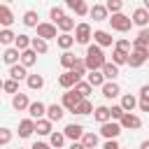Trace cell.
<instances>
[{"label":"cell","mask_w":149,"mask_h":149,"mask_svg":"<svg viewBox=\"0 0 149 149\" xmlns=\"http://www.w3.org/2000/svg\"><path fill=\"white\" fill-rule=\"evenodd\" d=\"M84 63H86V68H88V70H100V68L107 63V61H105V51H102V47H98L95 42H93V44H88V47H86Z\"/></svg>","instance_id":"cell-1"},{"label":"cell","mask_w":149,"mask_h":149,"mask_svg":"<svg viewBox=\"0 0 149 149\" xmlns=\"http://www.w3.org/2000/svg\"><path fill=\"white\" fill-rule=\"evenodd\" d=\"M107 21L112 23V30H116V33H128V30H130V26H133V19H130V16H126L123 12L112 14Z\"/></svg>","instance_id":"cell-2"},{"label":"cell","mask_w":149,"mask_h":149,"mask_svg":"<svg viewBox=\"0 0 149 149\" xmlns=\"http://www.w3.org/2000/svg\"><path fill=\"white\" fill-rule=\"evenodd\" d=\"M147 58H149V47H133L130 54H128V65L140 68V65H144Z\"/></svg>","instance_id":"cell-3"},{"label":"cell","mask_w":149,"mask_h":149,"mask_svg":"<svg viewBox=\"0 0 149 149\" xmlns=\"http://www.w3.org/2000/svg\"><path fill=\"white\" fill-rule=\"evenodd\" d=\"M121 123L119 121H114V119H109V121H105V123H100V135L102 137H107V140H116L119 135H121Z\"/></svg>","instance_id":"cell-4"},{"label":"cell","mask_w":149,"mask_h":149,"mask_svg":"<svg viewBox=\"0 0 149 149\" xmlns=\"http://www.w3.org/2000/svg\"><path fill=\"white\" fill-rule=\"evenodd\" d=\"M91 37H93V28H91L88 23H77V26H74V42H77V44H86V47H88Z\"/></svg>","instance_id":"cell-5"},{"label":"cell","mask_w":149,"mask_h":149,"mask_svg":"<svg viewBox=\"0 0 149 149\" xmlns=\"http://www.w3.org/2000/svg\"><path fill=\"white\" fill-rule=\"evenodd\" d=\"M56 23H49V21H42V23H37L35 26V30H37V37H44V40H56L58 35H56Z\"/></svg>","instance_id":"cell-6"},{"label":"cell","mask_w":149,"mask_h":149,"mask_svg":"<svg viewBox=\"0 0 149 149\" xmlns=\"http://www.w3.org/2000/svg\"><path fill=\"white\" fill-rule=\"evenodd\" d=\"M79 100H81V95H79L74 88H68V91L63 93V100H61V105H63L68 112H74V107L79 105Z\"/></svg>","instance_id":"cell-7"},{"label":"cell","mask_w":149,"mask_h":149,"mask_svg":"<svg viewBox=\"0 0 149 149\" xmlns=\"http://www.w3.org/2000/svg\"><path fill=\"white\" fill-rule=\"evenodd\" d=\"M121 128H128V130H137V128H142V119L137 116V114H133V112H126L123 116H121Z\"/></svg>","instance_id":"cell-8"},{"label":"cell","mask_w":149,"mask_h":149,"mask_svg":"<svg viewBox=\"0 0 149 149\" xmlns=\"http://www.w3.org/2000/svg\"><path fill=\"white\" fill-rule=\"evenodd\" d=\"M100 91H102V95L107 98V100H112V98H116V95H121V86L114 81V79H107L102 86H100Z\"/></svg>","instance_id":"cell-9"},{"label":"cell","mask_w":149,"mask_h":149,"mask_svg":"<svg viewBox=\"0 0 149 149\" xmlns=\"http://www.w3.org/2000/svg\"><path fill=\"white\" fill-rule=\"evenodd\" d=\"M133 26H140V28H147L149 26V9L147 7H137L135 12H133Z\"/></svg>","instance_id":"cell-10"},{"label":"cell","mask_w":149,"mask_h":149,"mask_svg":"<svg viewBox=\"0 0 149 149\" xmlns=\"http://www.w3.org/2000/svg\"><path fill=\"white\" fill-rule=\"evenodd\" d=\"M93 42L98 44V47H114V37L107 33V30H93Z\"/></svg>","instance_id":"cell-11"},{"label":"cell","mask_w":149,"mask_h":149,"mask_svg":"<svg viewBox=\"0 0 149 149\" xmlns=\"http://www.w3.org/2000/svg\"><path fill=\"white\" fill-rule=\"evenodd\" d=\"M79 79H81V77H79L77 72H72V70H65V72L58 77V84H61L63 88H72V86H74Z\"/></svg>","instance_id":"cell-12"},{"label":"cell","mask_w":149,"mask_h":149,"mask_svg":"<svg viewBox=\"0 0 149 149\" xmlns=\"http://www.w3.org/2000/svg\"><path fill=\"white\" fill-rule=\"evenodd\" d=\"M63 133H65V137L68 140H81V135H84V126L81 123H68L65 128H63Z\"/></svg>","instance_id":"cell-13"},{"label":"cell","mask_w":149,"mask_h":149,"mask_svg":"<svg viewBox=\"0 0 149 149\" xmlns=\"http://www.w3.org/2000/svg\"><path fill=\"white\" fill-rule=\"evenodd\" d=\"M28 114H30V119H42V116H47V105L44 102H40V100H35V102H30L28 105Z\"/></svg>","instance_id":"cell-14"},{"label":"cell","mask_w":149,"mask_h":149,"mask_svg":"<svg viewBox=\"0 0 149 149\" xmlns=\"http://www.w3.org/2000/svg\"><path fill=\"white\" fill-rule=\"evenodd\" d=\"M33 133H35V119H30V116H28V119L19 121V137H23V140H26V137H30Z\"/></svg>","instance_id":"cell-15"},{"label":"cell","mask_w":149,"mask_h":149,"mask_svg":"<svg viewBox=\"0 0 149 149\" xmlns=\"http://www.w3.org/2000/svg\"><path fill=\"white\" fill-rule=\"evenodd\" d=\"M88 14H91L93 21H107V19H109V12H107L105 5H93V7L88 9Z\"/></svg>","instance_id":"cell-16"},{"label":"cell","mask_w":149,"mask_h":149,"mask_svg":"<svg viewBox=\"0 0 149 149\" xmlns=\"http://www.w3.org/2000/svg\"><path fill=\"white\" fill-rule=\"evenodd\" d=\"M21 65H26V68H33L35 63H37V51L30 47V49H23L21 51V61H19Z\"/></svg>","instance_id":"cell-17"},{"label":"cell","mask_w":149,"mask_h":149,"mask_svg":"<svg viewBox=\"0 0 149 149\" xmlns=\"http://www.w3.org/2000/svg\"><path fill=\"white\" fill-rule=\"evenodd\" d=\"M28 105H30V100H28L26 93H14V98H12V107H14L16 112H26Z\"/></svg>","instance_id":"cell-18"},{"label":"cell","mask_w":149,"mask_h":149,"mask_svg":"<svg viewBox=\"0 0 149 149\" xmlns=\"http://www.w3.org/2000/svg\"><path fill=\"white\" fill-rule=\"evenodd\" d=\"M2 61H5L7 65H14V63H19V61H21V51H19L16 47H7V49H5V54H2Z\"/></svg>","instance_id":"cell-19"},{"label":"cell","mask_w":149,"mask_h":149,"mask_svg":"<svg viewBox=\"0 0 149 149\" xmlns=\"http://www.w3.org/2000/svg\"><path fill=\"white\" fill-rule=\"evenodd\" d=\"M9 77L16 79V81H21V79L28 77V68L21 65V63H14V65H9Z\"/></svg>","instance_id":"cell-20"},{"label":"cell","mask_w":149,"mask_h":149,"mask_svg":"<svg viewBox=\"0 0 149 149\" xmlns=\"http://www.w3.org/2000/svg\"><path fill=\"white\" fill-rule=\"evenodd\" d=\"M63 114H65V107H63V105H56V102H54V105L47 107V119H49V121H61Z\"/></svg>","instance_id":"cell-21"},{"label":"cell","mask_w":149,"mask_h":149,"mask_svg":"<svg viewBox=\"0 0 149 149\" xmlns=\"http://www.w3.org/2000/svg\"><path fill=\"white\" fill-rule=\"evenodd\" d=\"M14 23V14L9 9V5H0V26L2 28H9Z\"/></svg>","instance_id":"cell-22"},{"label":"cell","mask_w":149,"mask_h":149,"mask_svg":"<svg viewBox=\"0 0 149 149\" xmlns=\"http://www.w3.org/2000/svg\"><path fill=\"white\" fill-rule=\"evenodd\" d=\"M51 123H54V121H49V119H44V116L37 119V121H35V133H37V135H51V133H54V130H51Z\"/></svg>","instance_id":"cell-23"},{"label":"cell","mask_w":149,"mask_h":149,"mask_svg":"<svg viewBox=\"0 0 149 149\" xmlns=\"http://www.w3.org/2000/svg\"><path fill=\"white\" fill-rule=\"evenodd\" d=\"M86 81H88V84H91V86L95 88V86H102V84H105L107 79H105L102 70H88V79H86Z\"/></svg>","instance_id":"cell-24"},{"label":"cell","mask_w":149,"mask_h":149,"mask_svg":"<svg viewBox=\"0 0 149 149\" xmlns=\"http://www.w3.org/2000/svg\"><path fill=\"white\" fill-rule=\"evenodd\" d=\"M74 114H79V116L93 114V105H91V100H88V98H81V100H79V105L74 107Z\"/></svg>","instance_id":"cell-25"},{"label":"cell","mask_w":149,"mask_h":149,"mask_svg":"<svg viewBox=\"0 0 149 149\" xmlns=\"http://www.w3.org/2000/svg\"><path fill=\"white\" fill-rule=\"evenodd\" d=\"M56 44L65 51V49H70V47L74 44V35H70V33H61V35L56 37Z\"/></svg>","instance_id":"cell-26"},{"label":"cell","mask_w":149,"mask_h":149,"mask_svg":"<svg viewBox=\"0 0 149 149\" xmlns=\"http://www.w3.org/2000/svg\"><path fill=\"white\" fill-rule=\"evenodd\" d=\"M26 84H28V88L40 91V88L44 86V77H42V74H28V77H26Z\"/></svg>","instance_id":"cell-27"},{"label":"cell","mask_w":149,"mask_h":149,"mask_svg":"<svg viewBox=\"0 0 149 149\" xmlns=\"http://www.w3.org/2000/svg\"><path fill=\"white\" fill-rule=\"evenodd\" d=\"M93 119H95L98 123H105V121H109V119H112V116H109V107H105V105L95 107V109H93Z\"/></svg>","instance_id":"cell-28"},{"label":"cell","mask_w":149,"mask_h":149,"mask_svg":"<svg viewBox=\"0 0 149 149\" xmlns=\"http://www.w3.org/2000/svg\"><path fill=\"white\" fill-rule=\"evenodd\" d=\"M112 63L116 65H128V51H121V49H112Z\"/></svg>","instance_id":"cell-29"},{"label":"cell","mask_w":149,"mask_h":149,"mask_svg":"<svg viewBox=\"0 0 149 149\" xmlns=\"http://www.w3.org/2000/svg\"><path fill=\"white\" fill-rule=\"evenodd\" d=\"M100 70H102L105 79H116V77H119V65H116V63H105Z\"/></svg>","instance_id":"cell-30"},{"label":"cell","mask_w":149,"mask_h":149,"mask_svg":"<svg viewBox=\"0 0 149 149\" xmlns=\"http://www.w3.org/2000/svg\"><path fill=\"white\" fill-rule=\"evenodd\" d=\"M126 112H133L135 107H137V98L135 95H130V93H126V95H121V102H119Z\"/></svg>","instance_id":"cell-31"},{"label":"cell","mask_w":149,"mask_h":149,"mask_svg":"<svg viewBox=\"0 0 149 149\" xmlns=\"http://www.w3.org/2000/svg\"><path fill=\"white\" fill-rule=\"evenodd\" d=\"M98 142H100V140H98L95 133H86V130H84V135H81V144H84L86 149H95Z\"/></svg>","instance_id":"cell-32"},{"label":"cell","mask_w":149,"mask_h":149,"mask_svg":"<svg viewBox=\"0 0 149 149\" xmlns=\"http://www.w3.org/2000/svg\"><path fill=\"white\" fill-rule=\"evenodd\" d=\"M133 47H149V28H140L137 37L133 40Z\"/></svg>","instance_id":"cell-33"},{"label":"cell","mask_w":149,"mask_h":149,"mask_svg":"<svg viewBox=\"0 0 149 149\" xmlns=\"http://www.w3.org/2000/svg\"><path fill=\"white\" fill-rule=\"evenodd\" d=\"M21 21H23V26H28V28H35V26L40 23V21H37V12H35V9L23 12V19H21Z\"/></svg>","instance_id":"cell-34"},{"label":"cell","mask_w":149,"mask_h":149,"mask_svg":"<svg viewBox=\"0 0 149 149\" xmlns=\"http://www.w3.org/2000/svg\"><path fill=\"white\" fill-rule=\"evenodd\" d=\"M30 47H33L37 54H47V51H49V44H47L44 37H33V40H30Z\"/></svg>","instance_id":"cell-35"},{"label":"cell","mask_w":149,"mask_h":149,"mask_svg":"<svg viewBox=\"0 0 149 149\" xmlns=\"http://www.w3.org/2000/svg\"><path fill=\"white\" fill-rule=\"evenodd\" d=\"M74 61H77V56H74V54H70V49H65V51L61 54V65H63L65 70H72Z\"/></svg>","instance_id":"cell-36"},{"label":"cell","mask_w":149,"mask_h":149,"mask_svg":"<svg viewBox=\"0 0 149 149\" xmlns=\"http://www.w3.org/2000/svg\"><path fill=\"white\" fill-rule=\"evenodd\" d=\"M65 140H68V137H65V133H56V130H54V133L49 135V144H51L54 149H61V147L65 144Z\"/></svg>","instance_id":"cell-37"},{"label":"cell","mask_w":149,"mask_h":149,"mask_svg":"<svg viewBox=\"0 0 149 149\" xmlns=\"http://www.w3.org/2000/svg\"><path fill=\"white\" fill-rule=\"evenodd\" d=\"M72 88H74V91H77V93H79L81 98H88V93L93 91V86H91L88 81H81V79H79V81H77V84L72 86Z\"/></svg>","instance_id":"cell-38"},{"label":"cell","mask_w":149,"mask_h":149,"mask_svg":"<svg viewBox=\"0 0 149 149\" xmlns=\"http://www.w3.org/2000/svg\"><path fill=\"white\" fill-rule=\"evenodd\" d=\"M14 40H16V33L12 28H2L0 30V44H14Z\"/></svg>","instance_id":"cell-39"},{"label":"cell","mask_w":149,"mask_h":149,"mask_svg":"<svg viewBox=\"0 0 149 149\" xmlns=\"http://www.w3.org/2000/svg\"><path fill=\"white\" fill-rule=\"evenodd\" d=\"M56 26H58V28H61V30H63V33H70V30H72V28H74V19H72V16H68V14H65V16H63V19H61V21H58V23H56Z\"/></svg>","instance_id":"cell-40"},{"label":"cell","mask_w":149,"mask_h":149,"mask_svg":"<svg viewBox=\"0 0 149 149\" xmlns=\"http://www.w3.org/2000/svg\"><path fill=\"white\" fill-rule=\"evenodd\" d=\"M30 40H33V37H28V35H16V40H14V47H16L19 51H23V49H30Z\"/></svg>","instance_id":"cell-41"},{"label":"cell","mask_w":149,"mask_h":149,"mask_svg":"<svg viewBox=\"0 0 149 149\" xmlns=\"http://www.w3.org/2000/svg\"><path fill=\"white\" fill-rule=\"evenodd\" d=\"M2 91H5V93H12V95H14V93H19V81L9 77V79L2 84Z\"/></svg>","instance_id":"cell-42"},{"label":"cell","mask_w":149,"mask_h":149,"mask_svg":"<svg viewBox=\"0 0 149 149\" xmlns=\"http://www.w3.org/2000/svg\"><path fill=\"white\" fill-rule=\"evenodd\" d=\"M72 72H77L79 77H84V74L88 72V68H86V63H84V58H77V61H74V65H72Z\"/></svg>","instance_id":"cell-43"},{"label":"cell","mask_w":149,"mask_h":149,"mask_svg":"<svg viewBox=\"0 0 149 149\" xmlns=\"http://www.w3.org/2000/svg\"><path fill=\"white\" fill-rule=\"evenodd\" d=\"M105 7H107V12L116 14V12H121V9H123V0H107V2H105Z\"/></svg>","instance_id":"cell-44"},{"label":"cell","mask_w":149,"mask_h":149,"mask_svg":"<svg viewBox=\"0 0 149 149\" xmlns=\"http://www.w3.org/2000/svg\"><path fill=\"white\" fill-rule=\"evenodd\" d=\"M123 114H126V109H123L121 105H112V107H109V116H112L114 121H121Z\"/></svg>","instance_id":"cell-45"},{"label":"cell","mask_w":149,"mask_h":149,"mask_svg":"<svg viewBox=\"0 0 149 149\" xmlns=\"http://www.w3.org/2000/svg\"><path fill=\"white\" fill-rule=\"evenodd\" d=\"M49 16H51V23H58V21L65 16V12H63V7H51Z\"/></svg>","instance_id":"cell-46"},{"label":"cell","mask_w":149,"mask_h":149,"mask_svg":"<svg viewBox=\"0 0 149 149\" xmlns=\"http://www.w3.org/2000/svg\"><path fill=\"white\" fill-rule=\"evenodd\" d=\"M88 9H91V7H88L84 0H79V2H77V7H74V14H77V16H86V14H88Z\"/></svg>","instance_id":"cell-47"},{"label":"cell","mask_w":149,"mask_h":149,"mask_svg":"<svg viewBox=\"0 0 149 149\" xmlns=\"http://www.w3.org/2000/svg\"><path fill=\"white\" fill-rule=\"evenodd\" d=\"M114 47H116V49H121V51H128V54H130L133 42H130V40H116V42H114Z\"/></svg>","instance_id":"cell-48"},{"label":"cell","mask_w":149,"mask_h":149,"mask_svg":"<svg viewBox=\"0 0 149 149\" xmlns=\"http://www.w3.org/2000/svg\"><path fill=\"white\" fill-rule=\"evenodd\" d=\"M12 142V130L9 128H0V147Z\"/></svg>","instance_id":"cell-49"},{"label":"cell","mask_w":149,"mask_h":149,"mask_svg":"<svg viewBox=\"0 0 149 149\" xmlns=\"http://www.w3.org/2000/svg\"><path fill=\"white\" fill-rule=\"evenodd\" d=\"M137 107H140L142 112H149V98H140V100H137Z\"/></svg>","instance_id":"cell-50"},{"label":"cell","mask_w":149,"mask_h":149,"mask_svg":"<svg viewBox=\"0 0 149 149\" xmlns=\"http://www.w3.org/2000/svg\"><path fill=\"white\" fill-rule=\"evenodd\" d=\"M102 149H121V147H119V142H116V140H107V142L102 144Z\"/></svg>","instance_id":"cell-51"},{"label":"cell","mask_w":149,"mask_h":149,"mask_svg":"<svg viewBox=\"0 0 149 149\" xmlns=\"http://www.w3.org/2000/svg\"><path fill=\"white\" fill-rule=\"evenodd\" d=\"M30 149H54V147H51L49 142H35V144H33Z\"/></svg>","instance_id":"cell-52"},{"label":"cell","mask_w":149,"mask_h":149,"mask_svg":"<svg viewBox=\"0 0 149 149\" xmlns=\"http://www.w3.org/2000/svg\"><path fill=\"white\" fill-rule=\"evenodd\" d=\"M140 98H149V84H144V86L140 88Z\"/></svg>","instance_id":"cell-53"},{"label":"cell","mask_w":149,"mask_h":149,"mask_svg":"<svg viewBox=\"0 0 149 149\" xmlns=\"http://www.w3.org/2000/svg\"><path fill=\"white\" fill-rule=\"evenodd\" d=\"M70 149H86V147L81 144V140H74V142L70 144Z\"/></svg>","instance_id":"cell-54"},{"label":"cell","mask_w":149,"mask_h":149,"mask_svg":"<svg viewBox=\"0 0 149 149\" xmlns=\"http://www.w3.org/2000/svg\"><path fill=\"white\" fill-rule=\"evenodd\" d=\"M63 2H65V7H70V9H74V7H77V2H79V0H63Z\"/></svg>","instance_id":"cell-55"},{"label":"cell","mask_w":149,"mask_h":149,"mask_svg":"<svg viewBox=\"0 0 149 149\" xmlns=\"http://www.w3.org/2000/svg\"><path fill=\"white\" fill-rule=\"evenodd\" d=\"M140 149H149V140H142V144H140Z\"/></svg>","instance_id":"cell-56"},{"label":"cell","mask_w":149,"mask_h":149,"mask_svg":"<svg viewBox=\"0 0 149 149\" xmlns=\"http://www.w3.org/2000/svg\"><path fill=\"white\" fill-rule=\"evenodd\" d=\"M144 7H147V9H149V0H144Z\"/></svg>","instance_id":"cell-57"},{"label":"cell","mask_w":149,"mask_h":149,"mask_svg":"<svg viewBox=\"0 0 149 149\" xmlns=\"http://www.w3.org/2000/svg\"><path fill=\"white\" fill-rule=\"evenodd\" d=\"M2 84H5V81H2V79H0V91H2Z\"/></svg>","instance_id":"cell-58"},{"label":"cell","mask_w":149,"mask_h":149,"mask_svg":"<svg viewBox=\"0 0 149 149\" xmlns=\"http://www.w3.org/2000/svg\"><path fill=\"white\" fill-rule=\"evenodd\" d=\"M5 2H14V0H5Z\"/></svg>","instance_id":"cell-59"}]
</instances>
